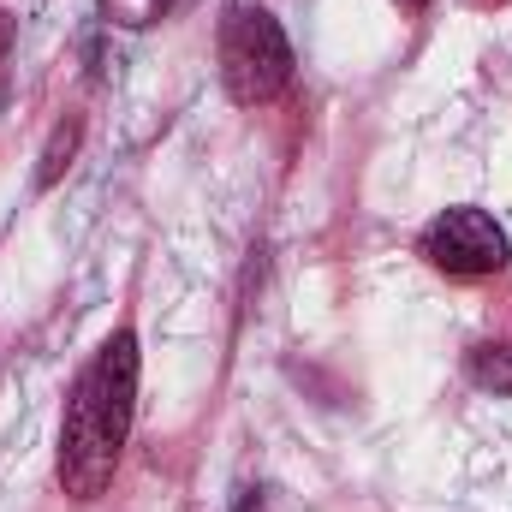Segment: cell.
Wrapping results in <instances>:
<instances>
[{
    "label": "cell",
    "instance_id": "6da1fadb",
    "mask_svg": "<svg viewBox=\"0 0 512 512\" xmlns=\"http://www.w3.org/2000/svg\"><path fill=\"white\" fill-rule=\"evenodd\" d=\"M131 411H137V334L120 328L90 358V370L78 376L72 399H66L54 477L72 501H102L108 495L131 435Z\"/></svg>",
    "mask_w": 512,
    "mask_h": 512
},
{
    "label": "cell",
    "instance_id": "7a4b0ae2",
    "mask_svg": "<svg viewBox=\"0 0 512 512\" xmlns=\"http://www.w3.org/2000/svg\"><path fill=\"white\" fill-rule=\"evenodd\" d=\"M221 84L239 108H262L292 84V42L274 12L233 6L221 18Z\"/></svg>",
    "mask_w": 512,
    "mask_h": 512
},
{
    "label": "cell",
    "instance_id": "3957f363",
    "mask_svg": "<svg viewBox=\"0 0 512 512\" xmlns=\"http://www.w3.org/2000/svg\"><path fill=\"white\" fill-rule=\"evenodd\" d=\"M507 256H512L507 227H501L489 209L459 203V209H447V215H435V221L423 227V262L441 268L447 280H483V274H501Z\"/></svg>",
    "mask_w": 512,
    "mask_h": 512
},
{
    "label": "cell",
    "instance_id": "277c9868",
    "mask_svg": "<svg viewBox=\"0 0 512 512\" xmlns=\"http://www.w3.org/2000/svg\"><path fill=\"white\" fill-rule=\"evenodd\" d=\"M471 382L489 393H512V346H477L471 352Z\"/></svg>",
    "mask_w": 512,
    "mask_h": 512
},
{
    "label": "cell",
    "instance_id": "5b68a950",
    "mask_svg": "<svg viewBox=\"0 0 512 512\" xmlns=\"http://www.w3.org/2000/svg\"><path fill=\"white\" fill-rule=\"evenodd\" d=\"M72 149H78V120H66V126H54V143H48V155H42V185H54L60 179V167L72 161Z\"/></svg>",
    "mask_w": 512,
    "mask_h": 512
},
{
    "label": "cell",
    "instance_id": "8992f818",
    "mask_svg": "<svg viewBox=\"0 0 512 512\" xmlns=\"http://www.w3.org/2000/svg\"><path fill=\"white\" fill-rule=\"evenodd\" d=\"M233 512H268V501H262V495H256V489H245V495H239V501H233Z\"/></svg>",
    "mask_w": 512,
    "mask_h": 512
},
{
    "label": "cell",
    "instance_id": "52a82bcc",
    "mask_svg": "<svg viewBox=\"0 0 512 512\" xmlns=\"http://www.w3.org/2000/svg\"><path fill=\"white\" fill-rule=\"evenodd\" d=\"M393 6H399V12H423L429 0H393Z\"/></svg>",
    "mask_w": 512,
    "mask_h": 512
},
{
    "label": "cell",
    "instance_id": "ba28073f",
    "mask_svg": "<svg viewBox=\"0 0 512 512\" xmlns=\"http://www.w3.org/2000/svg\"><path fill=\"white\" fill-rule=\"evenodd\" d=\"M489 6H501V0H489Z\"/></svg>",
    "mask_w": 512,
    "mask_h": 512
}]
</instances>
